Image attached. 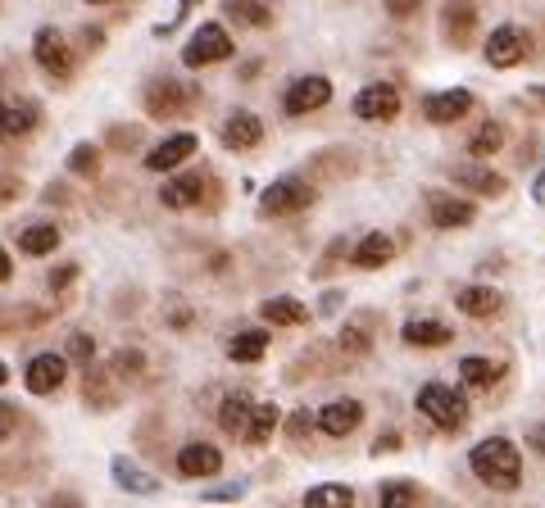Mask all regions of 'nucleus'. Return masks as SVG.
<instances>
[{
  "mask_svg": "<svg viewBox=\"0 0 545 508\" xmlns=\"http://www.w3.org/2000/svg\"><path fill=\"white\" fill-rule=\"evenodd\" d=\"M468 463H473L477 481H486L491 490H514L518 481H523V454H518L505 436H491V440H482V445H473Z\"/></svg>",
  "mask_w": 545,
  "mask_h": 508,
  "instance_id": "nucleus-1",
  "label": "nucleus"
},
{
  "mask_svg": "<svg viewBox=\"0 0 545 508\" xmlns=\"http://www.w3.org/2000/svg\"><path fill=\"white\" fill-rule=\"evenodd\" d=\"M418 413L432 418L436 427L459 431L468 422V400L459 391H450V386H441V381H427L423 391H418Z\"/></svg>",
  "mask_w": 545,
  "mask_h": 508,
  "instance_id": "nucleus-2",
  "label": "nucleus"
},
{
  "mask_svg": "<svg viewBox=\"0 0 545 508\" xmlns=\"http://www.w3.org/2000/svg\"><path fill=\"white\" fill-rule=\"evenodd\" d=\"M223 59H232V37H228L223 23L196 28V37H191L187 50H182V64H187V69H205V64H223Z\"/></svg>",
  "mask_w": 545,
  "mask_h": 508,
  "instance_id": "nucleus-3",
  "label": "nucleus"
},
{
  "mask_svg": "<svg viewBox=\"0 0 545 508\" xmlns=\"http://www.w3.org/2000/svg\"><path fill=\"white\" fill-rule=\"evenodd\" d=\"M259 205H264V214H300V209L314 205V186L305 177H282V182L268 186Z\"/></svg>",
  "mask_w": 545,
  "mask_h": 508,
  "instance_id": "nucleus-4",
  "label": "nucleus"
},
{
  "mask_svg": "<svg viewBox=\"0 0 545 508\" xmlns=\"http://www.w3.org/2000/svg\"><path fill=\"white\" fill-rule=\"evenodd\" d=\"M32 55H37V64L46 73H55V78H69V73H73V50H69V41H64L55 28H41L37 32V41H32Z\"/></svg>",
  "mask_w": 545,
  "mask_h": 508,
  "instance_id": "nucleus-5",
  "label": "nucleus"
},
{
  "mask_svg": "<svg viewBox=\"0 0 545 508\" xmlns=\"http://www.w3.org/2000/svg\"><path fill=\"white\" fill-rule=\"evenodd\" d=\"M355 114L368 118V123H387V118L400 114V91L391 82H373L355 96Z\"/></svg>",
  "mask_w": 545,
  "mask_h": 508,
  "instance_id": "nucleus-6",
  "label": "nucleus"
},
{
  "mask_svg": "<svg viewBox=\"0 0 545 508\" xmlns=\"http://www.w3.org/2000/svg\"><path fill=\"white\" fill-rule=\"evenodd\" d=\"M64 377H69V359H64V354H37V359L28 363V372H23V381H28L32 395L60 391Z\"/></svg>",
  "mask_w": 545,
  "mask_h": 508,
  "instance_id": "nucleus-7",
  "label": "nucleus"
},
{
  "mask_svg": "<svg viewBox=\"0 0 545 508\" xmlns=\"http://www.w3.org/2000/svg\"><path fill=\"white\" fill-rule=\"evenodd\" d=\"M523 55H527V32L514 28V23L496 28L491 41H486V64H496V69H514Z\"/></svg>",
  "mask_w": 545,
  "mask_h": 508,
  "instance_id": "nucleus-8",
  "label": "nucleus"
},
{
  "mask_svg": "<svg viewBox=\"0 0 545 508\" xmlns=\"http://www.w3.org/2000/svg\"><path fill=\"white\" fill-rule=\"evenodd\" d=\"M187 105H191V91L187 87H178V82H155V87L146 91V109L155 118H178V114H187Z\"/></svg>",
  "mask_w": 545,
  "mask_h": 508,
  "instance_id": "nucleus-9",
  "label": "nucleus"
},
{
  "mask_svg": "<svg viewBox=\"0 0 545 508\" xmlns=\"http://www.w3.org/2000/svg\"><path fill=\"white\" fill-rule=\"evenodd\" d=\"M332 100V82L327 78H296L287 91V114H309V109H323Z\"/></svg>",
  "mask_w": 545,
  "mask_h": 508,
  "instance_id": "nucleus-10",
  "label": "nucleus"
},
{
  "mask_svg": "<svg viewBox=\"0 0 545 508\" xmlns=\"http://www.w3.org/2000/svg\"><path fill=\"white\" fill-rule=\"evenodd\" d=\"M218 468H223V454H218L214 445H205V440L182 445V454H178V472H182V477H218Z\"/></svg>",
  "mask_w": 545,
  "mask_h": 508,
  "instance_id": "nucleus-11",
  "label": "nucleus"
},
{
  "mask_svg": "<svg viewBox=\"0 0 545 508\" xmlns=\"http://www.w3.org/2000/svg\"><path fill=\"white\" fill-rule=\"evenodd\" d=\"M191 155H196V137H191V132H178V137L159 141V146L150 150L146 168H150V173H169V168H178L182 159H191Z\"/></svg>",
  "mask_w": 545,
  "mask_h": 508,
  "instance_id": "nucleus-12",
  "label": "nucleus"
},
{
  "mask_svg": "<svg viewBox=\"0 0 545 508\" xmlns=\"http://www.w3.org/2000/svg\"><path fill=\"white\" fill-rule=\"evenodd\" d=\"M314 422L327 431V436H350V431L364 422V404L359 400H332Z\"/></svg>",
  "mask_w": 545,
  "mask_h": 508,
  "instance_id": "nucleus-13",
  "label": "nucleus"
},
{
  "mask_svg": "<svg viewBox=\"0 0 545 508\" xmlns=\"http://www.w3.org/2000/svg\"><path fill=\"white\" fill-rule=\"evenodd\" d=\"M468 109H473V91H464V87L441 91V96L423 100V114L432 118V123H455V118H464Z\"/></svg>",
  "mask_w": 545,
  "mask_h": 508,
  "instance_id": "nucleus-14",
  "label": "nucleus"
},
{
  "mask_svg": "<svg viewBox=\"0 0 545 508\" xmlns=\"http://www.w3.org/2000/svg\"><path fill=\"white\" fill-rule=\"evenodd\" d=\"M37 105L32 100H0V137H28L37 127Z\"/></svg>",
  "mask_w": 545,
  "mask_h": 508,
  "instance_id": "nucleus-15",
  "label": "nucleus"
},
{
  "mask_svg": "<svg viewBox=\"0 0 545 508\" xmlns=\"http://www.w3.org/2000/svg\"><path fill=\"white\" fill-rule=\"evenodd\" d=\"M259 137H264V127H259V118L246 114V109L228 114V123H223V146L228 150H255Z\"/></svg>",
  "mask_w": 545,
  "mask_h": 508,
  "instance_id": "nucleus-16",
  "label": "nucleus"
},
{
  "mask_svg": "<svg viewBox=\"0 0 545 508\" xmlns=\"http://www.w3.org/2000/svg\"><path fill=\"white\" fill-rule=\"evenodd\" d=\"M427 205H432V223L436 227H468V223H473V205H468V200H455V196L432 191Z\"/></svg>",
  "mask_w": 545,
  "mask_h": 508,
  "instance_id": "nucleus-17",
  "label": "nucleus"
},
{
  "mask_svg": "<svg viewBox=\"0 0 545 508\" xmlns=\"http://www.w3.org/2000/svg\"><path fill=\"white\" fill-rule=\"evenodd\" d=\"M200 191H205L200 173H182V177H173V182H164L159 200H164L169 209H191V205H200Z\"/></svg>",
  "mask_w": 545,
  "mask_h": 508,
  "instance_id": "nucleus-18",
  "label": "nucleus"
},
{
  "mask_svg": "<svg viewBox=\"0 0 545 508\" xmlns=\"http://www.w3.org/2000/svg\"><path fill=\"white\" fill-rule=\"evenodd\" d=\"M250 418H255V404H250V395H228L223 400V409H218V427L228 431V436H246L250 431Z\"/></svg>",
  "mask_w": 545,
  "mask_h": 508,
  "instance_id": "nucleus-19",
  "label": "nucleus"
},
{
  "mask_svg": "<svg viewBox=\"0 0 545 508\" xmlns=\"http://www.w3.org/2000/svg\"><path fill=\"white\" fill-rule=\"evenodd\" d=\"M391 259H396V241L382 232H368L364 241L355 245V264L359 268H387Z\"/></svg>",
  "mask_w": 545,
  "mask_h": 508,
  "instance_id": "nucleus-20",
  "label": "nucleus"
},
{
  "mask_svg": "<svg viewBox=\"0 0 545 508\" xmlns=\"http://www.w3.org/2000/svg\"><path fill=\"white\" fill-rule=\"evenodd\" d=\"M273 327H300L309 323V309L300 300H291V295H273V300H264V309H259Z\"/></svg>",
  "mask_w": 545,
  "mask_h": 508,
  "instance_id": "nucleus-21",
  "label": "nucleus"
},
{
  "mask_svg": "<svg viewBox=\"0 0 545 508\" xmlns=\"http://www.w3.org/2000/svg\"><path fill=\"white\" fill-rule=\"evenodd\" d=\"M455 304L468 318H491V313H500V291H491V286H464L455 295Z\"/></svg>",
  "mask_w": 545,
  "mask_h": 508,
  "instance_id": "nucleus-22",
  "label": "nucleus"
},
{
  "mask_svg": "<svg viewBox=\"0 0 545 508\" xmlns=\"http://www.w3.org/2000/svg\"><path fill=\"white\" fill-rule=\"evenodd\" d=\"M405 345H450L455 341V332H450L446 323H432V318H414V323H405Z\"/></svg>",
  "mask_w": 545,
  "mask_h": 508,
  "instance_id": "nucleus-23",
  "label": "nucleus"
},
{
  "mask_svg": "<svg viewBox=\"0 0 545 508\" xmlns=\"http://www.w3.org/2000/svg\"><path fill=\"white\" fill-rule=\"evenodd\" d=\"M60 245V227L55 223H37V227H23L19 232V250L23 254H50Z\"/></svg>",
  "mask_w": 545,
  "mask_h": 508,
  "instance_id": "nucleus-24",
  "label": "nucleus"
},
{
  "mask_svg": "<svg viewBox=\"0 0 545 508\" xmlns=\"http://www.w3.org/2000/svg\"><path fill=\"white\" fill-rule=\"evenodd\" d=\"M114 481H119L123 490H137V495H155L159 490V481L150 477V472H141L137 463H128V459H114Z\"/></svg>",
  "mask_w": 545,
  "mask_h": 508,
  "instance_id": "nucleus-25",
  "label": "nucleus"
},
{
  "mask_svg": "<svg viewBox=\"0 0 545 508\" xmlns=\"http://www.w3.org/2000/svg\"><path fill=\"white\" fill-rule=\"evenodd\" d=\"M264 350H268V332H237L228 341V354L237 363H255V359H264Z\"/></svg>",
  "mask_w": 545,
  "mask_h": 508,
  "instance_id": "nucleus-26",
  "label": "nucleus"
},
{
  "mask_svg": "<svg viewBox=\"0 0 545 508\" xmlns=\"http://www.w3.org/2000/svg\"><path fill=\"white\" fill-rule=\"evenodd\" d=\"M278 422H282V409H278V404H255V418H250L246 440H250V445H264V440L278 431Z\"/></svg>",
  "mask_w": 545,
  "mask_h": 508,
  "instance_id": "nucleus-27",
  "label": "nucleus"
},
{
  "mask_svg": "<svg viewBox=\"0 0 545 508\" xmlns=\"http://www.w3.org/2000/svg\"><path fill=\"white\" fill-rule=\"evenodd\" d=\"M305 508H355L350 486H314L305 495Z\"/></svg>",
  "mask_w": 545,
  "mask_h": 508,
  "instance_id": "nucleus-28",
  "label": "nucleus"
},
{
  "mask_svg": "<svg viewBox=\"0 0 545 508\" xmlns=\"http://www.w3.org/2000/svg\"><path fill=\"white\" fill-rule=\"evenodd\" d=\"M459 182L464 186H473L477 196H500L505 191V177H496V173H486V168H459Z\"/></svg>",
  "mask_w": 545,
  "mask_h": 508,
  "instance_id": "nucleus-29",
  "label": "nucleus"
},
{
  "mask_svg": "<svg viewBox=\"0 0 545 508\" xmlns=\"http://www.w3.org/2000/svg\"><path fill=\"white\" fill-rule=\"evenodd\" d=\"M505 146V127L500 123H482L473 132V141H468V150H473L477 159H486V155H496V150Z\"/></svg>",
  "mask_w": 545,
  "mask_h": 508,
  "instance_id": "nucleus-30",
  "label": "nucleus"
},
{
  "mask_svg": "<svg viewBox=\"0 0 545 508\" xmlns=\"http://www.w3.org/2000/svg\"><path fill=\"white\" fill-rule=\"evenodd\" d=\"M228 14L241 23H250V28H264V23H273V10H268L264 0H228Z\"/></svg>",
  "mask_w": 545,
  "mask_h": 508,
  "instance_id": "nucleus-31",
  "label": "nucleus"
},
{
  "mask_svg": "<svg viewBox=\"0 0 545 508\" xmlns=\"http://www.w3.org/2000/svg\"><path fill=\"white\" fill-rule=\"evenodd\" d=\"M468 28H473V10H468V0H450V10H446V32L455 46H464Z\"/></svg>",
  "mask_w": 545,
  "mask_h": 508,
  "instance_id": "nucleus-32",
  "label": "nucleus"
},
{
  "mask_svg": "<svg viewBox=\"0 0 545 508\" xmlns=\"http://www.w3.org/2000/svg\"><path fill=\"white\" fill-rule=\"evenodd\" d=\"M459 377H464L468 386H491V381H500V363H491V359H464V363H459Z\"/></svg>",
  "mask_w": 545,
  "mask_h": 508,
  "instance_id": "nucleus-33",
  "label": "nucleus"
},
{
  "mask_svg": "<svg viewBox=\"0 0 545 508\" xmlns=\"http://www.w3.org/2000/svg\"><path fill=\"white\" fill-rule=\"evenodd\" d=\"M377 508H414V486H409V481H387Z\"/></svg>",
  "mask_w": 545,
  "mask_h": 508,
  "instance_id": "nucleus-34",
  "label": "nucleus"
},
{
  "mask_svg": "<svg viewBox=\"0 0 545 508\" xmlns=\"http://www.w3.org/2000/svg\"><path fill=\"white\" fill-rule=\"evenodd\" d=\"M368 345H373V341H368L364 323H350L346 332H341V350H346V354H368Z\"/></svg>",
  "mask_w": 545,
  "mask_h": 508,
  "instance_id": "nucleus-35",
  "label": "nucleus"
},
{
  "mask_svg": "<svg viewBox=\"0 0 545 508\" xmlns=\"http://www.w3.org/2000/svg\"><path fill=\"white\" fill-rule=\"evenodd\" d=\"M69 168H73L78 177H91V173H96V168H100L96 146H78V150H73V155H69Z\"/></svg>",
  "mask_w": 545,
  "mask_h": 508,
  "instance_id": "nucleus-36",
  "label": "nucleus"
},
{
  "mask_svg": "<svg viewBox=\"0 0 545 508\" xmlns=\"http://www.w3.org/2000/svg\"><path fill=\"white\" fill-rule=\"evenodd\" d=\"M69 354L78 363H91V354H96V345H91V336H82V332H73L69 336Z\"/></svg>",
  "mask_w": 545,
  "mask_h": 508,
  "instance_id": "nucleus-37",
  "label": "nucleus"
},
{
  "mask_svg": "<svg viewBox=\"0 0 545 508\" xmlns=\"http://www.w3.org/2000/svg\"><path fill=\"white\" fill-rule=\"evenodd\" d=\"M14 427H19V409L0 400V440H10V436H14Z\"/></svg>",
  "mask_w": 545,
  "mask_h": 508,
  "instance_id": "nucleus-38",
  "label": "nucleus"
},
{
  "mask_svg": "<svg viewBox=\"0 0 545 508\" xmlns=\"http://www.w3.org/2000/svg\"><path fill=\"white\" fill-rule=\"evenodd\" d=\"M114 368H119V372H141V354L137 350H123L119 359H114Z\"/></svg>",
  "mask_w": 545,
  "mask_h": 508,
  "instance_id": "nucleus-39",
  "label": "nucleus"
},
{
  "mask_svg": "<svg viewBox=\"0 0 545 508\" xmlns=\"http://www.w3.org/2000/svg\"><path fill=\"white\" fill-rule=\"evenodd\" d=\"M418 5H423V0H387V10L396 14V19H409V14H414Z\"/></svg>",
  "mask_w": 545,
  "mask_h": 508,
  "instance_id": "nucleus-40",
  "label": "nucleus"
},
{
  "mask_svg": "<svg viewBox=\"0 0 545 508\" xmlns=\"http://www.w3.org/2000/svg\"><path fill=\"white\" fill-rule=\"evenodd\" d=\"M309 427H314V418H309V413H305V409H300V413H296V418H291V436H305V431H309Z\"/></svg>",
  "mask_w": 545,
  "mask_h": 508,
  "instance_id": "nucleus-41",
  "label": "nucleus"
},
{
  "mask_svg": "<svg viewBox=\"0 0 545 508\" xmlns=\"http://www.w3.org/2000/svg\"><path fill=\"white\" fill-rule=\"evenodd\" d=\"M73 282V268H60V273H50V291H64Z\"/></svg>",
  "mask_w": 545,
  "mask_h": 508,
  "instance_id": "nucleus-42",
  "label": "nucleus"
},
{
  "mask_svg": "<svg viewBox=\"0 0 545 508\" xmlns=\"http://www.w3.org/2000/svg\"><path fill=\"white\" fill-rule=\"evenodd\" d=\"M209 499H218V504L223 499H241V486H218V490H209Z\"/></svg>",
  "mask_w": 545,
  "mask_h": 508,
  "instance_id": "nucleus-43",
  "label": "nucleus"
},
{
  "mask_svg": "<svg viewBox=\"0 0 545 508\" xmlns=\"http://www.w3.org/2000/svg\"><path fill=\"white\" fill-rule=\"evenodd\" d=\"M10 273H14V264H10V254L0 250V282H10Z\"/></svg>",
  "mask_w": 545,
  "mask_h": 508,
  "instance_id": "nucleus-44",
  "label": "nucleus"
},
{
  "mask_svg": "<svg viewBox=\"0 0 545 508\" xmlns=\"http://www.w3.org/2000/svg\"><path fill=\"white\" fill-rule=\"evenodd\" d=\"M532 445L545 454V427H536V431H532Z\"/></svg>",
  "mask_w": 545,
  "mask_h": 508,
  "instance_id": "nucleus-45",
  "label": "nucleus"
},
{
  "mask_svg": "<svg viewBox=\"0 0 545 508\" xmlns=\"http://www.w3.org/2000/svg\"><path fill=\"white\" fill-rule=\"evenodd\" d=\"M191 5H196V0H178V19H187V14H191Z\"/></svg>",
  "mask_w": 545,
  "mask_h": 508,
  "instance_id": "nucleus-46",
  "label": "nucleus"
},
{
  "mask_svg": "<svg viewBox=\"0 0 545 508\" xmlns=\"http://www.w3.org/2000/svg\"><path fill=\"white\" fill-rule=\"evenodd\" d=\"M532 96H536V100H541V105H545V87H532Z\"/></svg>",
  "mask_w": 545,
  "mask_h": 508,
  "instance_id": "nucleus-47",
  "label": "nucleus"
},
{
  "mask_svg": "<svg viewBox=\"0 0 545 508\" xmlns=\"http://www.w3.org/2000/svg\"><path fill=\"white\" fill-rule=\"evenodd\" d=\"M87 5H114V0H87Z\"/></svg>",
  "mask_w": 545,
  "mask_h": 508,
  "instance_id": "nucleus-48",
  "label": "nucleus"
},
{
  "mask_svg": "<svg viewBox=\"0 0 545 508\" xmlns=\"http://www.w3.org/2000/svg\"><path fill=\"white\" fill-rule=\"evenodd\" d=\"M5 377H10V372H5V363H0V381H5Z\"/></svg>",
  "mask_w": 545,
  "mask_h": 508,
  "instance_id": "nucleus-49",
  "label": "nucleus"
}]
</instances>
